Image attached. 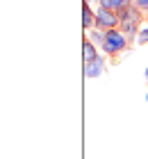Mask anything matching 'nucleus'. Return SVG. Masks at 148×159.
Segmentation results:
<instances>
[{"label": "nucleus", "instance_id": "nucleus-8", "mask_svg": "<svg viewBox=\"0 0 148 159\" xmlns=\"http://www.w3.org/2000/svg\"><path fill=\"white\" fill-rule=\"evenodd\" d=\"M105 34H107V32H103V30H98V27H93V30L87 32V39L91 41V43H96L98 48H103V43H105Z\"/></svg>", "mask_w": 148, "mask_h": 159}, {"label": "nucleus", "instance_id": "nucleus-3", "mask_svg": "<svg viewBox=\"0 0 148 159\" xmlns=\"http://www.w3.org/2000/svg\"><path fill=\"white\" fill-rule=\"evenodd\" d=\"M96 27L103 32L109 30H118V14L105 7H96Z\"/></svg>", "mask_w": 148, "mask_h": 159}, {"label": "nucleus", "instance_id": "nucleus-5", "mask_svg": "<svg viewBox=\"0 0 148 159\" xmlns=\"http://www.w3.org/2000/svg\"><path fill=\"white\" fill-rule=\"evenodd\" d=\"M82 27L87 32L96 27V11L91 9V5H89L87 0H82Z\"/></svg>", "mask_w": 148, "mask_h": 159}, {"label": "nucleus", "instance_id": "nucleus-7", "mask_svg": "<svg viewBox=\"0 0 148 159\" xmlns=\"http://www.w3.org/2000/svg\"><path fill=\"white\" fill-rule=\"evenodd\" d=\"M128 5H132V0H100V7H105V9H112V11H121L125 9Z\"/></svg>", "mask_w": 148, "mask_h": 159}, {"label": "nucleus", "instance_id": "nucleus-2", "mask_svg": "<svg viewBox=\"0 0 148 159\" xmlns=\"http://www.w3.org/2000/svg\"><path fill=\"white\" fill-rule=\"evenodd\" d=\"M132 46L130 43V39L125 37V34L121 32V30H109L107 34H105V43H103V52L105 55H109V57H116V55H121V52H125Z\"/></svg>", "mask_w": 148, "mask_h": 159}, {"label": "nucleus", "instance_id": "nucleus-6", "mask_svg": "<svg viewBox=\"0 0 148 159\" xmlns=\"http://www.w3.org/2000/svg\"><path fill=\"white\" fill-rule=\"evenodd\" d=\"M82 57H84V64H89V61H93V59H98V57H100L98 46L91 43L87 37H84V41H82Z\"/></svg>", "mask_w": 148, "mask_h": 159}, {"label": "nucleus", "instance_id": "nucleus-1", "mask_svg": "<svg viewBox=\"0 0 148 159\" xmlns=\"http://www.w3.org/2000/svg\"><path fill=\"white\" fill-rule=\"evenodd\" d=\"M144 20H146L144 11L139 9L135 2H132V5L125 7V9L118 11V30H121L125 37L130 39V43H135V39H137L139 30H141V23H144Z\"/></svg>", "mask_w": 148, "mask_h": 159}, {"label": "nucleus", "instance_id": "nucleus-11", "mask_svg": "<svg viewBox=\"0 0 148 159\" xmlns=\"http://www.w3.org/2000/svg\"><path fill=\"white\" fill-rule=\"evenodd\" d=\"M144 75H146V80H148V68H146V73H144Z\"/></svg>", "mask_w": 148, "mask_h": 159}, {"label": "nucleus", "instance_id": "nucleus-9", "mask_svg": "<svg viewBox=\"0 0 148 159\" xmlns=\"http://www.w3.org/2000/svg\"><path fill=\"white\" fill-rule=\"evenodd\" d=\"M135 43H137V46H146V43H148V27H141V30H139Z\"/></svg>", "mask_w": 148, "mask_h": 159}, {"label": "nucleus", "instance_id": "nucleus-4", "mask_svg": "<svg viewBox=\"0 0 148 159\" xmlns=\"http://www.w3.org/2000/svg\"><path fill=\"white\" fill-rule=\"evenodd\" d=\"M103 73H105V57H98V59H93V61L84 64V75H87L89 80L100 77Z\"/></svg>", "mask_w": 148, "mask_h": 159}, {"label": "nucleus", "instance_id": "nucleus-10", "mask_svg": "<svg viewBox=\"0 0 148 159\" xmlns=\"http://www.w3.org/2000/svg\"><path fill=\"white\" fill-rule=\"evenodd\" d=\"M132 2H135V5L139 7V9L144 11V16L148 18V0H132Z\"/></svg>", "mask_w": 148, "mask_h": 159}, {"label": "nucleus", "instance_id": "nucleus-12", "mask_svg": "<svg viewBox=\"0 0 148 159\" xmlns=\"http://www.w3.org/2000/svg\"><path fill=\"white\" fill-rule=\"evenodd\" d=\"M146 102H148V93H146Z\"/></svg>", "mask_w": 148, "mask_h": 159}]
</instances>
